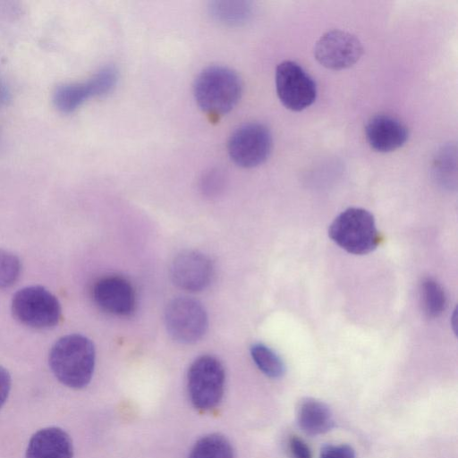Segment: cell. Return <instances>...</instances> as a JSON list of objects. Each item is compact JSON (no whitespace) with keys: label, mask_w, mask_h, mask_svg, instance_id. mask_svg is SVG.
<instances>
[{"label":"cell","mask_w":458,"mask_h":458,"mask_svg":"<svg viewBox=\"0 0 458 458\" xmlns=\"http://www.w3.org/2000/svg\"><path fill=\"white\" fill-rule=\"evenodd\" d=\"M117 78L114 67H105L86 82L59 87L55 93V104L63 112L73 111L86 99L110 92L114 88Z\"/></svg>","instance_id":"30bf717a"},{"label":"cell","mask_w":458,"mask_h":458,"mask_svg":"<svg viewBox=\"0 0 458 458\" xmlns=\"http://www.w3.org/2000/svg\"><path fill=\"white\" fill-rule=\"evenodd\" d=\"M271 148L270 131L259 123H249L240 126L232 133L227 144L230 158L244 168L255 167L265 162Z\"/></svg>","instance_id":"52a82bcc"},{"label":"cell","mask_w":458,"mask_h":458,"mask_svg":"<svg viewBox=\"0 0 458 458\" xmlns=\"http://www.w3.org/2000/svg\"><path fill=\"white\" fill-rule=\"evenodd\" d=\"M165 322L171 337L181 344L200 340L208 329V315L195 299L178 297L172 300L165 311Z\"/></svg>","instance_id":"8992f818"},{"label":"cell","mask_w":458,"mask_h":458,"mask_svg":"<svg viewBox=\"0 0 458 458\" xmlns=\"http://www.w3.org/2000/svg\"><path fill=\"white\" fill-rule=\"evenodd\" d=\"M225 374L214 356L202 355L191 365L187 375L188 392L192 405L200 411L216 408L222 400Z\"/></svg>","instance_id":"277c9868"},{"label":"cell","mask_w":458,"mask_h":458,"mask_svg":"<svg viewBox=\"0 0 458 458\" xmlns=\"http://www.w3.org/2000/svg\"><path fill=\"white\" fill-rule=\"evenodd\" d=\"M328 235L339 247L354 255L373 251L381 241L373 215L361 208H349L340 213L331 223Z\"/></svg>","instance_id":"3957f363"},{"label":"cell","mask_w":458,"mask_h":458,"mask_svg":"<svg viewBox=\"0 0 458 458\" xmlns=\"http://www.w3.org/2000/svg\"><path fill=\"white\" fill-rule=\"evenodd\" d=\"M11 388V377L8 371L0 366V408L5 403Z\"/></svg>","instance_id":"cb8c5ba5"},{"label":"cell","mask_w":458,"mask_h":458,"mask_svg":"<svg viewBox=\"0 0 458 458\" xmlns=\"http://www.w3.org/2000/svg\"><path fill=\"white\" fill-rule=\"evenodd\" d=\"M189 458H233V452L225 437L209 434L195 443Z\"/></svg>","instance_id":"2e32d148"},{"label":"cell","mask_w":458,"mask_h":458,"mask_svg":"<svg viewBox=\"0 0 458 458\" xmlns=\"http://www.w3.org/2000/svg\"><path fill=\"white\" fill-rule=\"evenodd\" d=\"M170 274L173 282L179 288L188 292H199L210 284L213 266L203 253L186 250L174 259Z\"/></svg>","instance_id":"8fae6325"},{"label":"cell","mask_w":458,"mask_h":458,"mask_svg":"<svg viewBox=\"0 0 458 458\" xmlns=\"http://www.w3.org/2000/svg\"><path fill=\"white\" fill-rule=\"evenodd\" d=\"M212 16L220 22L234 25L248 20L250 6L244 1H216L209 6Z\"/></svg>","instance_id":"ac0fdd59"},{"label":"cell","mask_w":458,"mask_h":458,"mask_svg":"<svg viewBox=\"0 0 458 458\" xmlns=\"http://www.w3.org/2000/svg\"><path fill=\"white\" fill-rule=\"evenodd\" d=\"M421 302L428 318L439 317L445 310L447 299L441 284L432 278H426L420 286Z\"/></svg>","instance_id":"e0dca14e"},{"label":"cell","mask_w":458,"mask_h":458,"mask_svg":"<svg viewBox=\"0 0 458 458\" xmlns=\"http://www.w3.org/2000/svg\"><path fill=\"white\" fill-rule=\"evenodd\" d=\"M96 352L93 343L79 334L58 339L49 352V366L56 378L71 388L86 386L93 375Z\"/></svg>","instance_id":"6da1fadb"},{"label":"cell","mask_w":458,"mask_h":458,"mask_svg":"<svg viewBox=\"0 0 458 458\" xmlns=\"http://www.w3.org/2000/svg\"><path fill=\"white\" fill-rule=\"evenodd\" d=\"M251 358L259 369L271 378L281 377L285 371L284 361L271 348L263 344L250 347Z\"/></svg>","instance_id":"d6986e66"},{"label":"cell","mask_w":458,"mask_h":458,"mask_svg":"<svg viewBox=\"0 0 458 458\" xmlns=\"http://www.w3.org/2000/svg\"><path fill=\"white\" fill-rule=\"evenodd\" d=\"M320 458H355V454L348 445H327L321 449Z\"/></svg>","instance_id":"7402d4cb"},{"label":"cell","mask_w":458,"mask_h":458,"mask_svg":"<svg viewBox=\"0 0 458 458\" xmlns=\"http://www.w3.org/2000/svg\"><path fill=\"white\" fill-rule=\"evenodd\" d=\"M21 273V262L17 256L0 249V289L13 285Z\"/></svg>","instance_id":"ffe728a7"},{"label":"cell","mask_w":458,"mask_h":458,"mask_svg":"<svg viewBox=\"0 0 458 458\" xmlns=\"http://www.w3.org/2000/svg\"><path fill=\"white\" fill-rule=\"evenodd\" d=\"M92 295L103 310L116 316L131 315L135 308V293L129 281L121 276H106L93 286Z\"/></svg>","instance_id":"7c38bea8"},{"label":"cell","mask_w":458,"mask_h":458,"mask_svg":"<svg viewBox=\"0 0 458 458\" xmlns=\"http://www.w3.org/2000/svg\"><path fill=\"white\" fill-rule=\"evenodd\" d=\"M72 442L69 435L56 427L36 432L26 449V458H72Z\"/></svg>","instance_id":"5bb4252c"},{"label":"cell","mask_w":458,"mask_h":458,"mask_svg":"<svg viewBox=\"0 0 458 458\" xmlns=\"http://www.w3.org/2000/svg\"><path fill=\"white\" fill-rule=\"evenodd\" d=\"M242 84L233 70L220 65L201 71L193 84V95L199 107L205 113L220 116L230 112L239 102Z\"/></svg>","instance_id":"7a4b0ae2"},{"label":"cell","mask_w":458,"mask_h":458,"mask_svg":"<svg viewBox=\"0 0 458 458\" xmlns=\"http://www.w3.org/2000/svg\"><path fill=\"white\" fill-rule=\"evenodd\" d=\"M288 446L293 458H312L309 445L297 436L289 438Z\"/></svg>","instance_id":"603a6c76"},{"label":"cell","mask_w":458,"mask_h":458,"mask_svg":"<svg viewBox=\"0 0 458 458\" xmlns=\"http://www.w3.org/2000/svg\"><path fill=\"white\" fill-rule=\"evenodd\" d=\"M223 184V174L217 170L208 172L201 181L202 191L209 195L218 192L222 189Z\"/></svg>","instance_id":"44dd1931"},{"label":"cell","mask_w":458,"mask_h":458,"mask_svg":"<svg viewBox=\"0 0 458 458\" xmlns=\"http://www.w3.org/2000/svg\"><path fill=\"white\" fill-rule=\"evenodd\" d=\"M276 89L281 103L292 111L306 109L317 98L313 79L300 64L290 60L277 65Z\"/></svg>","instance_id":"ba28073f"},{"label":"cell","mask_w":458,"mask_h":458,"mask_svg":"<svg viewBox=\"0 0 458 458\" xmlns=\"http://www.w3.org/2000/svg\"><path fill=\"white\" fill-rule=\"evenodd\" d=\"M12 311L21 323L35 329L54 327L62 318L56 297L39 285L27 286L16 292L12 300Z\"/></svg>","instance_id":"5b68a950"},{"label":"cell","mask_w":458,"mask_h":458,"mask_svg":"<svg viewBox=\"0 0 458 458\" xmlns=\"http://www.w3.org/2000/svg\"><path fill=\"white\" fill-rule=\"evenodd\" d=\"M297 421L308 435L318 436L331 430L335 419L330 408L314 398L302 399L297 408Z\"/></svg>","instance_id":"9a60e30c"},{"label":"cell","mask_w":458,"mask_h":458,"mask_svg":"<svg viewBox=\"0 0 458 458\" xmlns=\"http://www.w3.org/2000/svg\"><path fill=\"white\" fill-rule=\"evenodd\" d=\"M369 145L378 152H391L407 141L409 131L405 124L389 114H376L365 126Z\"/></svg>","instance_id":"4fadbf2b"},{"label":"cell","mask_w":458,"mask_h":458,"mask_svg":"<svg viewBox=\"0 0 458 458\" xmlns=\"http://www.w3.org/2000/svg\"><path fill=\"white\" fill-rule=\"evenodd\" d=\"M363 47L360 39L347 31L335 30L321 36L314 47L316 60L331 70L352 66L360 58Z\"/></svg>","instance_id":"9c48e42d"}]
</instances>
